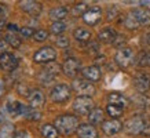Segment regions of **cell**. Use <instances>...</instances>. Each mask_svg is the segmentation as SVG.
Listing matches in <instances>:
<instances>
[{"mask_svg":"<svg viewBox=\"0 0 150 138\" xmlns=\"http://www.w3.org/2000/svg\"><path fill=\"white\" fill-rule=\"evenodd\" d=\"M19 32H21V35H22L23 37H26L28 39V37H32L36 31H35L33 28H30V26H23V28H21V31H19Z\"/></svg>","mask_w":150,"mask_h":138,"instance_id":"cell-35","label":"cell"},{"mask_svg":"<svg viewBox=\"0 0 150 138\" xmlns=\"http://www.w3.org/2000/svg\"><path fill=\"white\" fill-rule=\"evenodd\" d=\"M142 134H143V135H150V126H146Z\"/></svg>","mask_w":150,"mask_h":138,"instance_id":"cell-42","label":"cell"},{"mask_svg":"<svg viewBox=\"0 0 150 138\" xmlns=\"http://www.w3.org/2000/svg\"><path fill=\"white\" fill-rule=\"evenodd\" d=\"M94 109V101L91 97H80L79 95L73 102V110L79 115H90V112Z\"/></svg>","mask_w":150,"mask_h":138,"instance_id":"cell-5","label":"cell"},{"mask_svg":"<svg viewBox=\"0 0 150 138\" xmlns=\"http://www.w3.org/2000/svg\"><path fill=\"white\" fill-rule=\"evenodd\" d=\"M81 72H83V76H84L88 82H98V80L100 79V76H102L100 69L98 68V66H95V65L87 66V68L83 69Z\"/></svg>","mask_w":150,"mask_h":138,"instance_id":"cell-17","label":"cell"},{"mask_svg":"<svg viewBox=\"0 0 150 138\" xmlns=\"http://www.w3.org/2000/svg\"><path fill=\"white\" fill-rule=\"evenodd\" d=\"M73 88L76 92L80 94V97H90L95 92L94 84L91 82H88L87 79H76L73 82Z\"/></svg>","mask_w":150,"mask_h":138,"instance_id":"cell-7","label":"cell"},{"mask_svg":"<svg viewBox=\"0 0 150 138\" xmlns=\"http://www.w3.org/2000/svg\"><path fill=\"white\" fill-rule=\"evenodd\" d=\"M79 126V119L74 115H62L55 119V127L64 135H70L72 133L77 131Z\"/></svg>","mask_w":150,"mask_h":138,"instance_id":"cell-1","label":"cell"},{"mask_svg":"<svg viewBox=\"0 0 150 138\" xmlns=\"http://www.w3.org/2000/svg\"><path fill=\"white\" fill-rule=\"evenodd\" d=\"M134 84L139 92H146L150 90V76L147 73H139L134 79Z\"/></svg>","mask_w":150,"mask_h":138,"instance_id":"cell-14","label":"cell"},{"mask_svg":"<svg viewBox=\"0 0 150 138\" xmlns=\"http://www.w3.org/2000/svg\"><path fill=\"white\" fill-rule=\"evenodd\" d=\"M59 69H61V66H59L57 62H50V64H47L44 68H43V72L47 75H50V76H57L59 72Z\"/></svg>","mask_w":150,"mask_h":138,"instance_id":"cell-29","label":"cell"},{"mask_svg":"<svg viewBox=\"0 0 150 138\" xmlns=\"http://www.w3.org/2000/svg\"><path fill=\"white\" fill-rule=\"evenodd\" d=\"M80 68H81V64L80 61L76 60V58H68V60L64 62L62 65V70L64 73L69 78H74L76 75L80 72Z\"/></svg>","mask_w":150,"mask_h":138,"instance_id":"cell-10","label":"cell"},{"mask_svg":"<svg viewBox=\"0 0 150 138\" xmlns=\"http://www.w3.org/2000/svg\"><path fill=\"white\" fill-rule=\"evenodd\" d=\"M108 101L112 105H117V106H121V108H125L128 104V100L123 94H120V92H110L109 97H108Z\"/></svg>","mask_w":150,"mask_h":138,"instance_id":"cell-20","label":"cell"},{"mask_svg":"<svg viewBox=\"0 0 150 138\" xmlns=\"http://www.w3.org/2000/svg\"><path fill=\"white\" fill-rule=\"evenodd\" d=\"M135 18L139 26H149L150 25V11L145 7H138V9H134L129 13Z\"/></svg>","mask_w":150,"mask_h":138,"instance_id":"cell-9","label":"cell"},{"mask_svg":"<svg viewBox=\"0 0 150 138\" xmlns=\"http://www.w3.org/2000/svg\"><path fill=\"white\" fill-rule=\"evenodd\" d=\"M87 4L86 3H77V4H74V7H73V14H74V15H84V14L87 13Z\"/></svg>","mask_w":150,"mask_h":138,"instance_id":"cell-33","label":"cell"},{"mask_svg":"<svg viewBox=\"0 0 150 138\" xmlns=\"http://www.w3.org/2000/svg\"><path fill=\"white\" fill-rule=\"evenodd\" d=\"M15 127L14 124L6 123L0 127V138H15Z\"/></svg>","mask_w":150,"mask_h":138,"instance_id":"cell-25","label":"cell"},{"mask_svg":"<svg viewBox=\"0 0 150 138\" xmlns=\"http://www.w3.org/2000/svg\"><path fill=\"white\" fill-rule=\"evenodd\" d=\"M73 37L80 43H87V41L91 40V32L88 29H84V28H77L73 32Z\"/></svg>","mask_w":150,"mask_h":138,"instance_id":"cell-22","label":"cell"},{"mask_svg":"<svg viewBox=\"0 0 150 138\" xmlns=\"http://www.w3.org/2000/svg\"><path fill=\"white\" fill-rule=\"evenodd\" d=\"M19 7L28 13L32 17H39L41 13V4L39 1H32V0H26V1H19Z\"/></svg>","mask_w":150,"mask_h":138,"instance_id":"cell-12","label":"cell"},{"mask_svg":"<svg viewBox=\"0 0 150 138\" xmlns=\"http://www.w3.org/2000/svg\"><path fill=\"white\" fill-rule=\"evenodd\" d=\"M51 100L57 104H62L66 102L70 98V87L66 84H57L55 87H52L50 92Z\"/></svg>","mask_w":150,"mask_h":138,"instance_id":"cell-6","label":"cell"},{"mask_svg":"<svg viewBox=\"0 0 150 138\" xmlns=\"http://www.w3.org/2000/svg\"><path fill=\"white\" fill-rule=\"evenodd\" d=\"M6 17H7V7L4 4H0V21H3Z\"/></svg>","mask_w":150,"mask_h":138,"instance_id":"cell-38","label":"cell"},{"mask_svg":"<svg viewBox=\"0 0 150 138\" xmlns=\"http://www.w3.org/2000/svg\"><path fill=\"white\" fill-rule=\"evenodd\" d=\"M57 58V51L51 46H44L33 54V62L36 64H50Z\"/></svg>","mask_w":150,"mask_h":138,"instance_id":"cell-2","label":"cell"},{"mask_svg":"<svg viewBox=\"0 0 150 138\" xmlns=\"http://www.w3.org/2000/svg\"><path fill=\"white\" fill-rule=\"evenodd\" d=\"M0 66L3 70H7V72H13L18 68V60L17 57L13 54V53H4V54L0 55Z\"/></svg>","mask_w":150,"mask_h":138,"instance_id":"cell-8","label":"cell"},{"mask_svg":"<svg viewBox=\"0 0 150 138\" xmlns=\"http://www.w3.org/2000/svg\"><path fill=\"white\" fill-rule=\"evenodd\" d=\"M106 112H108V115H109L110 117H112V119H117V117H120V116L123 115L124 108L109 104V105L106 106Z\"/></svg>","mask_w":150,"mask_h":138,"instance_id":"cell-26","label":"cell"},{"mask_svg":"<svg viewBox=\"0 0 150 138\" xmlns=\"http://www.w3.org/2000/svg\"><path fill=\"white\" fill-rule=\"evenodd\" d=\"M134 58H135V54L129 47H120L114 55V61L117 62L120 68H128L134 62Z\"/></svg>","mask_w":150,"mask_h":138,"instance_id":"cell-3","label":"cell"},{"mask_svg":"<svg viewBox=\"0 0 150 138\" xmlns=\"http://www.w3.org/2000/svg\"><path fill=\"white\" fill-rule=\"evenodd\" d=\"M116 37H117V32L113 28H105L98 33V39L102 43H114Z\"/></svg>","mask_w":150,"mask_h":138,"instance_id":"cell-19","label":"cell"},{"mask_svg":"<svg viewBox=\"0 0 150 138\" xmlns=\"http://www.w3.org/2000/svg\"><path fill=\"white\" fill-rule=\"evenodd\" d=\"M7 29H8V33H17V32L21 31L15 23H8V25H7Z\"/></svg>","mask_w":150,"mask_h":138,"instance_id":"cell-39","label":"cell"},{"mask_svg":"<svg viewBox=\"0 0 150 138\" xmlns=\"http://www.w3.org/2000/svg\"><path fill=\"white\" fill-rule=\"evenodd\" d=\"M100 18H102V10H100L99 7H96V6L88 9L87 13L83 15V21H84L87 25H91V26L96 25V23L100 21Z\"/></svg>","mask_w":150,"mask_h":138,"instance_id":"cell-11","label":"cell"},{"mask_svg":"<svg viewBox=\"0 0 150 138\" xmlns=\"http://www.w3.org/2000/svg\"><path fill=\"white\" fill-rule=\"evenodd\" d=\"M123 129V123L118 122L117 119H110V120H105L102 123V130L106 135H114L117 134L120 130Z\"/></svg>","mask_w":150,"mask_h":138,"instance_id":"cell-13","label":"cell"},{"mask_svg":"<svg viewBox=\"0 0 150 138\" xmlns=\"http://www.w3.org/2000/svg\"><path fill=\"white\" fill-rule=\"evenodd\" d=\"M57 46H59L61 48H66V47L69 46L68 37H65V36H59V37H57Z\"/></svg>","mask_w":150,"mask_h":138,"instance_id":"cell-36","label":"cell"},{"mask_svg":"<svg viewBox=\"0 0 150 138\" xmlns=\"http://www.w3.org/2000/svg\"><path fill=\"white\" fill-rule=\"evenodd\" d=\"M21 115L28 120H32V122H37V120L41 119V113L37 109L32 108V106H28L22 104V108H21Z\"/></svg>","mask_w":150,"mask_h":138,"instance_id":"cell-18","label":"cell"},{"mask_svg":"<svg viewBox=\"0 0 150 138\" xmlns=\"http://www.w3.org/2000/svg\"><path fill=\"white\" fill-rule=\"evenodd\" d=\"M76 133L79 138H98V131L92 124H80Z\"/></svg>","mask_w":150,"mask_h":138,"instance_id":"cell-16","label":"cell"},{"mask_svg":"<svg viewBox=\"0 0 150 138\" xmlns=\"http://www.w3.org/2000/svg\"><path fill=\"white\" fill-rule=\"evenodd\" d=\"M21 108H22V104L18 101L8 102V104H7V110H8L10 115H13V116L21 115Z\"/></svg>","mask_w":150,"mask_h":138,"instance_id":"cell-28","label":"cell"},{"mask_svg":"<svg viewBox=\"0 0 150 138\" xmlns=\"http://www.w3.org/2000/svg\"><path fill=\"white\" fill-rule=\"evenodd\" d=\"M7 46H8V44H7V41L6 40H0V55L1 54H4V53H7Z\"/></svg>","mask_w":150,"mask_h":138,"instance_id":"cell-40","label":"cell"},{"mask_svg":"<svg viewBox=\"0 0 150 138\" xmlns=\"http://www.w3.org/2000/svg\"><path fill=\"white\" fill-rule=\"evenodd\" d=\"M147 126L146 122L143 120V117L141 116H134L131 119H128L124 124V130L125 133L129 134V135H137V134H142L145 127Z\"/></svg>","mask_w":150,"mask_h":138,"instance_id":"cell-4","label":"cell"},{"mask_svg":"<svg viewBox=\"0 0 150 138\" xmlns=\"http://www.w3.org/2000/svg\"><path fill=\"white\" fill-rule=\"evenodd\" d=\"M146 43L150 46V33H147V35H146Z\"/></svg>","mask_w":150,"mask_h":138,"instance_id":"cell-43","label":"cell"},{"mask_svg":"<svg viewBox=\"0 0 150 138\" xmlns=\"http://www.w3.org/2000/svg\"><path fill=\"white\" fill-rule=\"evenodd\" d=\"M15 138H32V134L29 133L28 130H21L15 134Z\"/></svg>","mask_w":150,"mask_h":138,"instance_id":"cell-37","label":"cell"},{"mask_svg":"<svg viewBox=\"0 0 150 138\" xmlns=\"http://www.w3.org/2000/svg\"><path fill=\"white\" fill-rule=\"evenodd\" d=\"M4 40L7 41V44L13 48H19L21 47V39H19L15 33H7L4 37Z\"/></svg>","mask_w":150,"mask_h":138,"instance_id":"cell-27","label":"cell"},{"mask_svg":"<svg viewBox=\"0 0 150 138\" xmlns=\"http://www.w3.org/2000/svg\"><path fill=\"white\" fill-rule=\"evenodd\" d=\"M28 101H29V106H32L35 109H39L41 106L44 105V101H46V98H44V94L40 91V90H32L29 97H28Z\"/></svg>","mask_w":150,"mask_h":138,"instance_id":"cell-15","label":"cell"},{"mask_svg":"<svg viewBox=\"0 0 150 138\" xmlns=\"http://www.w3.org/2000/svg\"><path fill=\"white\" fill-rule=\"evenodd\" d=\"M6 94V86L4 83H3V80L0 79V97H3Z\"/></svg>","mask_w":150,"mask_h":138,"instance_id":"cell-41","label":"cell"},{"mask_svg":"<svg viewBox=\"0 0 150 138\" xmlns=\"http://www.w3.org/2000/svg\"><path fill=\"white\" fill-rule=\"evenodd\" d=\"M40 131H41V135L44 138H58L59 137V131L52 124H43Z\"/></svg>","mask_w":150,"mask_h":138,"instance_id":"cell-23","label":"cell"},{"mask_svg":"<svg viewBox=\"0 0 150 138\" xmlns=\"http://www.w3.org/2000/svg\"><path fill=\"white\" fill-rule=\"evenodd\" d=\"M124 25H125L128 29H137V28H139V23L135 21V18L132 17L131 14L125 15V18H124Z\"/></svg>","mask_w":150,"mask_h":138,"instance_id":"cell-30","label":"cell"},{"mask_svg":"<svg viewBox=\"0 0 150 138\" xmlns=\"http://www.w3.org/2000/svg\"><path fill=\"white\" fill-rule=\"evenodd\" d=\"M66 29V25H65L62 21H58V22H54L51 25V32L54 35H61Z\"/></svg>","mask_w":150,"mask_h":138,"instance_id":"cell-31","label":"cell"},{"mask_svg":"<svg viewBox=\"0 0 150 138\" xmlns=\"http://www.w3.org/2000/svg\"><path fill=\"white\" fill-rule=\"evenodd\" d=\"M33 39H35L36 41H46L47 39H48V32L44 31V29H39V31L35 32Z\"/></svg>","mask_w":150,"mask_h":138,"instance_id":"cell-34","label":"cell"},{"mask_svg":"<svg viewBox=\"0 0 150 138\" xmlns=\"http://www.w3.org/2000/svg\"><path fill=\"white\" fill-rule=\"evenodd\" d=\"M138 64L141 66H147L150 65V53L147 51H142L139 54V58H138Z\"/></svg>","mask_w":150,"mask_h":138,"instance_id":"cell-32","label":"cell"},{"mask_svg":"<svg viewBox=\"0 0 150 138\" xmlns=\"http://www.w3.org/2000/svg\"><path fill=\"white\" fill-rule=\"evenodd\" d=\"M65 17H68V9L66 7L58 6V7H54V9L50 10V18L54 19V22L62 21Z\"/></svg>","mask_w":150,"mask_h":138,"instance_id":"cell-21","label":"cell"},{"mask_svg":"<svg viewBox=\"0 0 150 138\" xmlns=\"http://www.w3.org/2000/svg\"><path fill=\"white\" fill-rule=\"evenodd\" d=\"M88 120L91 124H98V123H103V110L100 108H94L88 115Z\"/></svg>","mask_w":150,"mask_h":138,"instance_id":"cell-24","label":"cell"}]
</instances>
